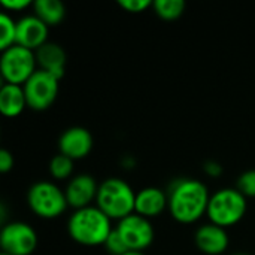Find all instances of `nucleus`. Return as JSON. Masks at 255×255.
Returning <instances> with one entry per match:
<instances>
[{"label": "nucleus", "mask_w": 255, "mask_h": 255, "mask_svg": "<svg viewBox=\"0 0 255 255\" xmlns=\"http://www.w3.org/2000/svg\"><path fill=\"white\" fill-rule=\"evenodd\" d=\"M170 217L179 224H194L208 212L211 193L208 185L196 178H178L167 188Z\"/></svg>", "instance_id": "obj_1"}, {"label": "nucleus", "mask_w": 255, "mask_h": 255, "mask_svg": "<svg viewBox=\"0 0 255 255\" xmlns=\"http://www.w3.org/2000/svg\"><path fill=\"white\" fill-rule=\"evenodd\" d=\"M114 229L112 220L96 205L73 211L67 221L70 239L84 247H103Z\"/></svg>", "instance_id": "obj_2"}, {"label": "nucleus", "mask_w": 255, "mask_h": 255, "mask_svg": "<svg viewBox=\"0 0 255 255\" xmlns=\"http://www.w3.org/2000/svg\"><path fill=\"white\" fill-rule=\"evenodd\" d=\"M136 191L120 178H108L99 185L96 206L111 220L121 221L134 214Z\"/></svg>", "instance_id": "obj_3"}, {"label": "nucleus", "mask_w": 255, "mask_h": 255, "mask_svg": "<svg viewBox=\"0 0 255 255\" xmlns=\"http://www.w3.org/2000/svg\"><path fill=\"white\" fill-rule=\"evenodd\" d=\"M248 199L236 188L226 187L211 194L206 217L209 223L223 229H230L239 224L248 211Z\"/></svg>", "instance_id": "obj_4"}, {"label": "nucleus", "mask_w": 255, "mask_h": 255, "mask_svg": "<svg viewBox=\"0 0 255 255\" xmlns=\"http://www.w3.org/2000/svg\"><path fill=\"white\" fill-rule=\"evenodd\" d=\"M27 205L30 211L43 220H54L69 208L64 190L51 181L34 182L27 191Z\"/></svg>", "instance_id": "obj_5"}, {"label": "nucleus", "mask_w": 255, "mask_h": 255, "mask_svg": "<svg viewBox=\"0 0 255 255\" xmlns=\"http://www.w3.org/2000/svg\"><path fill=\"white\" fill-rule=\"evenodd\" d=\"M36 52L21 45H13L1 51L0 75L4 84L24 85L37 70Z\"/></svg>", "instance_id": "obj_6"}, {"label": "nucleus", "mask_w": 255, "mask_h": 255, "mask_svg": "<svg viewBox=\"0 0 255 255\" xmlns=\"http://www.w3.org/2000/svg\"><path fill=\"white\" fill-rule=\"evenodd\" d=\"M27 106L33 111L42 112L52 106L58 96L60 79L45 70L37 69L33 76L22 85Z\"/></svg>", "instance_id": "obj_7"}, {"label": "nucleus", "mask_w": 255, "mask_h": 255, "mask_svg": "<svg viewBox=\"0 0 255 255\" xmlns=\"http://www.w3.org/2000/svg\"><path fill=\"white\" fill-rule=\"evenodd\" d=\"M36 230L22 221L4 223L0 232V247L4 254L31 255L37 248Z\"/></svg>", "instance_id": "obj_8"}, {"label": "nucleus", "mask_w": 255, "mask_h": 255, "mask_svg": "<svg viewBox=\"0 0 255 255\" xmlns=\"http://www.w3.org/2000/svg\"><path fill=\"white\" fill-rule=\"evenodd\" d=\"M115 230L124 241L128 251L143 253L149 248L155 239V230L151 224V220L131 214L127 218L118 221Z\"/></svg>", "instance_id": "obj_9"}, {"label": "nucleus", "mask_w": 255, "mask_h": 255, "mask_svg": "<svg viewBox=\"0 0 255 255\" xmlns=\"http://www.w3.org/2000/svg\"><path fill=\"white\" fill-rule=\"evenodd\" d=\"M99 185L100 184L96 181V178L88 173H79L70 178L64 188L69 208L78 211L93 206V203H96L97 199Z\"/></svg>", "instance_id": "obj_10"}, {"label": "nucleus", "mask_w": 255, "mask_h": 255, "mask_svg": "<svg viewBox=\"0 0 255 255\" xmlns=\"http://www.w3.org/2000/svg\"><path fill=\"white\" fill-rule=\"evenodd\" d=\"M94 139L90 130L81 126H73L66 128L58 137V149L60 154L72 158L73 161L82 160L88 157L93 151Z\"/></svg>", "instance_id": "obj_11"}, {"label": "nucleus", "mask_w": 255, "mask_h": 255, "mask_svg": "<svg viewBox=\"0 0 255 255\" xmlns=\"http://www.w3.org/2000/svg\"><path fill=\"white\" fill-rule=\"evenodd\" d=\"M49 27L36 15H25L16 21V45L37 51L48 40Z\"/></svg>", "instance_id": "obj_12"}, {"label": "nucleus", "mask_w": 255, "mask_h": 255, "mask_svg": "<svg viewBox=\"0 0 255 255\" xmlns=\"http://www.w3.org/2000/svg\"><path fill=\"white\" fill-rule=\"evenodd\" d=\"M194 244L200 253L206 255L224 254L230 245V236L226 229L206 223L194 233Z\"/></svg>", "instance_id": "obj_13"}, {"label": "nucleus", "mask_w": 255, "mask_h": 255, "mask_svg": "<svg viewBox=\"0 0 255 255\" xmlns=\"http://www.w3.org/2000/svg\"><path fill=\"white\" fill-rule=\"evenodd\" d=\"M169 206L167 191L158 187H145L136 193L134 214L148 220L160 217Z\"/></svg>", "instance_id": "obj_14"}, {"label": "nucleus", "mask_w": 255, "mask_h": 255, "mask_svg": "<svg viewBox=\"0 0 255 255\" xmlns=\"http://www.w3.org/2000/svg\"><path fill=\"white\" fill-rule=\"evenodd\" d=\"M36 60H37V67L40 70H45L58 79L64 76L66 72V52L64 49L55 43V42H46L43 46H40L36 51Z\"/></svg>", "instance_id": "obj_15"}, {"label": "nucleus", "mask_w": 255, "mask_h": 255, "mask_svg": "<svg viewBox=\"0 0 255 255\" xmlns=\"http://www.w3.org/2000/svg\"><path fill=\"white\" fill-rule=\"evenodd\" d=\"M27 99L21 85L3 84L0 88V112L7 118H15L24 112Z\"/></svg>", "instance_id": "obj_16"}, {"label": "nucleus", "mask_w": 255, "mask_h": 255, "mask_svg": "<svg viewBox=\"0 0 255 255\" xmlns=\"http://www.w3.org/2000/svg\"><path fill=\"white\" fill-rule=\"evenodd\" d=\"M31 7L33 15H36L48 27L61 24L66 16V6L60 0H36Z\"/></svg>", "instance_id": "obj_17"}, {"label": "nucleus", "mask_w": 255, "mask_h": 255, "mask_svg": "<svg viewBox=\"0 0 255 255\" xmlns=\"http://www.w3.org/2000/svg\"><path fill=\"white\" fill-rule=\"evenodd\" d=\"M154 12L164 21H175L185 12L184 0H155L152 3Z\"/></svg>", "instance_id": "obj_18"}, {"label": "nucleus", "mask_w": 255, "mask_h": 255, "mask_svg": "<svg viewBox=\"0 0 255 255\" xmlns=\"http://www.w3.org/2000/svg\"><path fill=\"white\" fill-rule=\"evenodd\" d=\"M75 170V161L63 154H57L49 161V173L55 181H66L69 178H73Z\"/></svg>", "instance_id": "obj_19"}, {"label": "nucleus", "mask_w": 255, "mask_h": 255, "mask_svg": "<svg viewBox=\"0 0 255 255\" xmlns=\"http://www.w3.org/2000/svg\"><path fill=\"white\" fill-rule=\"evenodd\" d=\"M16 45V21L7 13L0 15V49L4 51Z\"/></svg>", "instance_id": "obj_20"}, {"label": "nucleus", "mask_w": 255, "mask_h": 255, "mask_svg": "<svg viewBox=\"0 0 255 255\" xmlns=\"http://www.w3.org/2000/svg\"><path fill=\"white\" fill-rule=\"evenodd\" d=\"M236 188L247 197L255 199V169L247 170L239 175L236 181Z\"/></svg>", "instance_id": "obj_21"}, {"label": "nucleus", "mask_w": 255, "mask_h": 255, "mask_svg": "<svg viewBox=\"0 0 255 255\" xmlns=\"http://www.w3.org/2000/svg\"><path fill=\"white\" fill-rule=\"evenodd\" d=\"M103 247L111 255H124L128 253V248L126 247L124 241L121 239V236L118 235V232L115 229L112 230V233L109 235V238Z\"/></svg>", "instance_id": "obj_22"}, {"label": "nucleus", "mask_w": 255, "mask_h": 255, "mask_svg": "<svg viewBox=\"0 0 255 255\" xmlns=\"http://www.w3.org/2000/svg\"><path fill=\"white\" fill-rule=\"evenodd\" d=\"M152 3L154 1H151V0H118V6L130 13L145 12L146 9L152 7Z\"/></svg>", "instance_id": "obj_23"}, {"label": "nucleus", "mask_w": 255, "mask_h": 255, "mask_svg": "<svg viewBox=\"0 0 255 255\" xmlns=\"http://www.w3.org/2000/svg\"><path fill=\"white\" fill-rule=\"evenodd\" d=\"M1 6L7 12H21L33 6V1L31 0H1Z\"/></svg>", "instance_id": "obj_24"}, {"label": "nucleus", "mask_w": 255, "mask_h": 255, "mask_svg": "<svg viewBox=\"0 0 255 255\" xmlns=\"http://www.w3.org/2000/svg\"><path fill=\"white\" fill-rule=\"evenodd\" d=\"M13 155L10 151L7 149H0V172L1 173H7L13 169Z\"/></svg>", "instance_id": "obj_25"}, {"label": "nucleus", "mask_w": 255, "mask_h": 255, "mask_svg": "<svg viewBox=\"0 0 255 255\" xmlns=\"http://www.w3.org/2000/svg\"><path fill=\"white\" fill-rule=\"evenodd\" d=\"M203 172L211 178H220L223 175V166L215 160H208L203 163Z\"/></svg>", "instance_id": "obj_26"}, {"label": "nucleus", "mask_w": 255, "mask_h": 255, "mask_svg": "<svg viewBox=\"0 0 255 255\" xmlns=\"http://www.w3.org/2000/svg\"><path fill=\"white\" fill-rule=\"evenodd\" d=\"M124 255H145L143 253H134V251H128L127 254H124Z\"/></svg>", "instance_id": "obj_27"}, {"label": "nucleus", "mask_w": 255, "mask_h": 255, "mask_svg": "<svg viewBox=\"0 0 255 255\" xmlns=\"http://www.w3.org/2000/svg\"><path fill=\"white\" fill-rule=\"evenodd\" d=\"M232 255H250V254H247V253H236V254H232Z\"/></svg>", "instance_id": "obj_28"}, {"label": "nucleus", "mask_w": 255, "mask_h": 255, "mask_svg": "<svg viewBox=\"0 0 255 255\" xmlns=\"http://www.w3.org/2000/svg\"><path fill=\"white\" fill-rule=\"evenodd\" d=\"M0 255H9V254H4V253H1V254H0Z\"/></svg>", "instance_id": "obj_29"}]
</instances>
